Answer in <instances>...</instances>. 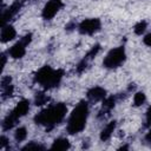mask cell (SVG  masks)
Segmentation results:
<instances>
[{"instance_id":"6da1fadb","label":"cell","mask_w":151,"mask_h":151,"mask_svg":"<svg viewBox=\"0 0 151 151\" xmlns=\"http://www.w3.org/2000/svg\"><path fill=\"white\" fill-rule=\"evenodd\" d=\"M68 109L64 103H55L48 105L42 109L39 113L34 116V123L37 125H41L46 127V130H51L54 126L59 125L67 116Z\"/></svg>"},{"instance_id":"7a4b0ae2","label":"cell","mask_w":151,"mask_h":151,"mask_svg":"<svg viewBox=\"0 0 151 151\" xmlns=\"http://www.w3.org/2000/svg\"><path fill=\"white\" fill-rule=\"evenodd\" d=\"M90 114V107L87 100H80L68 114L66 122V131L68 134L74 136L84 131L87 124Z\"/></svg>"},{"instance_id":"3957f363","label":"cell","mask_w":151,"mask_h":151,"mask_svg":"<svg viewBox=\"0 0 151 151\" xmlns=\"http://www.w3.org/2000/svg\"><path fill=\"white\" fill-rule=\"evenodd\" d=\"M64 71L61 68H53L50 65L40 67L34 74V83L40 85L44 90H52L60 85L64 78Z\"/></svg>"},{"instance_id":"277c9868","label":"cell","mask_w":151,"mask_h":151,"mask_svg":"<svg viewBox=\"0 0 151 151\" xmlns=\"http://www.w3.org/2000/svg\"><path fill=\"white\" fill-rule=\"evenodd\" d=\"M126 59H127V54H126L125 46L120 45V46L113 47L105 54L103 59V67L110 71L117 70L125 64Z\"/></svg>"},{"instance_id":"5b68a950","label":"cell","mask_w":151,"mask_h":151,"mask_svg":"<svg viewBox=\"0 0 151 151\" xmlns=\"http://www.w3.org/2000/svg\"><path fill=\"white\" fill-rule=\"evenodd\" d=\"M33 40V34L31 32L24 34L15 44H13L8 50H7V54L11 59L13 60H19L22 59L27 52V47L28 45L32 42Z\"/></svg>"},{"instance_id":"8992f818","label":"cell","mask_w":151,"mask_h":151,"mask_svg":"<svg viewBox=\"0 0 151 151\" xmlns=\"http://www.w3.org/2000/svg\"><path fill=\"white\" fill-rule=\"evenodd\" d=\"M101 29V20L99 18H86L78 22V33L81 35H94Z\"/></svg>"},{"instance_id":"52a82bcc","label":"cell","mask_w":151,"mask_h":151,"mask_svg":"<svg viewBox=\"0 0 151 151\" xmlns=\"http://www.w3.org/2000/svg\"><path fill=\"white\" fill-rule=\"evenodd\" d=\"M64 7V1L63 0H48L42 9H41V18L45 21H51Z\"/></svg>"},{"instance_id":"ba28073f","label":"cell","mask_w":151,"mask_h":151,"mask_svg":"<svg viewBox=\"0 0 151 151\" xmlns=\"http://www.w3.org/2000/svg\"><path fill=\"white\" fill-rule=\"evenodd\" d=\"M22 5H24V1L22 0H14L7 8H4L2 12H1V21H2V25L11 24V20L20 12Z\"/></svg>"},{"instance_id":"9c48e42d","label":"cell","mask_w":151,"mask_h":151,"mask_svg":"<svg viewBox=\"0 0 151 151\" xmlns=\"http://www.w3.org/2000/svg\"><path fill=\"white\" fill-rule=\"evenodd\" d=\"M107 97V91L101 86H92L86 91V100L88 103H100Z\"/></svg>"},{"instance_id":"30bf717a","label":"cell","mask_w":151,"mask_h":151,"mask_svg":"<svg viewBox=\"0 0 151 151\" xmlns=\"http://www.w3.org/2000/svg\"><path fill=\"white\" fill-rule=\"evenodd\" d=\"M17 29L12 24H6L1 26V32H0V41L1 44H7L13 41L17 38Z\"/></svg>"},{"instance_id":"8fae6325","label":"cell","mask_w":151,"mask_h":151,"mask_svg":"<svg viewBox=\"0 0 151 151\" xmlns=\"http://www.w3.org/2000/svg\"><path fill=\"white\" fill-rule=\"evenodd\" d=\"M31 109V101L28 99H21L18 101V104L12 109V114L15 116L18 119H21L22 117H25Z\"/></svg>"},{"instance_id":"7c38bea8","label":"cell","mask_w":151,"mask_h":151,"mask_svg":"<svg viewBox=\"0 0 151 151\" xmlns=\"http://www.w3.org/2000/svg\"><path fill=\"white\" fill-rule=\"evenodd\" d=\"M116 129H117V120H114V119H113V120H110V122L106 123L105 126L101 129V131H100V133H99V139H100L101 142L109 140V139L112 137V134L114 133Z\"/></svg>"},{"instance_id":"4fadbf2b","label":"cell","mask_w":151,"mask_h":151,"mask_svg":"<svg viewBox=\"0 0 151 151\" xmlns=\"http://www.w3.org/2000/svg\"><path fill=\"white\" fill-rule=\"evenodd\" d=\"M19 120H20V119H18L15 116H13L12 112L7 113V114L2 118V120H1V130H2V132H7V131H9V130L15 129V127L18 126V122H19Z\"/></svg>"},{"instance_id":"5bb4252c","label":"cell","mask_w":151,"mask_h":151,"mask_svg":"<svg viewBox=\"0 0 151 151\" xmlns=\"http://www.w3.org/2000/svg\"><path fill=\"white\" fill-rule=\"evenodd\" d=\"M70 149H71V142L66 137L55 138L50 146V150H54V151H66Z\"/></svg>"},{"instance_id":"9a60e30c","label":"cell","mask_w":151,"mask_h":151,"mask_svg":"<svg viewBox=\"0 0 151 151\" xmlns=\"http://www.w3.org/2000/svg\"><path fill=\"white\" fill-rule=\"evenodd\" d=\"M118 99H119V96H107L101 101V111H100V113H103V114L104 113H110L114 109Z\"/></svg>"},{"instance_id":"2e32d148","label":"cell","mask_w":151,"mask_h":151,"mask_svg":"<svg viewBox=\"0 0 151 151\" xmlns=\"http://www.w3.org/2000/svg\"><path fill=\"white\" fill-rule=\"evenodd\" d=\"M27 136H28V131L26 129V126H17L14 129V132H13V138L17 143H22L27 139Z\"/></svg>"},{"instance_id":"e0dca14e","label":"cell","mask_w":151,"mask_h":151,"mask_svg":"<svg viewBox=\"0 0 151 151\" xmlns=\"http://www.w3.org/2000/svg\"><path fill=\"white\" fill-rule=\"evenodd\" d=\"M146 103V94L143 91H134L132 97V105L134 107H142Z\"/></svg>"},{"instance_id":"ac0fdd59","label":"cell","mask_w":151,"mask_h":151,"mask_svg":"<svg viewBox=\"0 0 151 151\" xmlns=\"http://www.w3.org/2000/svg\"><path fill=\"white\" fill-rule=\"evenodd\" d=\"M133 33L136 34V35H144L145 33H146V29H147V21H145V20H139V21H137L134 25H133Z\"/></svg>"},{"instance_id":"d6986e66","label":"cell","mask_w":151,"mask_h":151,"mask_svg":"<svg viewBox=\"0 0 151 151\" xmlns=\"http://www.w3.org/2000/svg\"><path fill=\"white\" fill-rule=\"evenodd\" d=\"M48 101H50V97H48L45 92H42V91L37 92L35 96H34V99H33V103H34L35 106H42V105H46Z\"/></svg>"},{"instance_id":"ffe728a7","label":"cell","mask_w":151,"mask_h":151,"mask_svg":"<svg viewBox=\"0 0 151 151\" xmlns=\"http://www.w3.org/2000/svg\"><path fill=\"white\" fill-rule=\"evenodd\" d=\"M21 150H39V151H42V150H46V146L42 145L39 142L32 140V142H28L26 145H24L21 147Z\"/></svg>"},{"instance_id":"44dd1931","label":"cell","mask_w":151,"mask_h":151,"mask_svg":"<svg viewBox=\"0 0 151 151\" xmlns=\"http://www.w3.org/2000/svg\"><path fill=\"white\" fill-rule=\"evenodd\" d=\"M14 93V85L11 84V85H7L5 87H1V99L2 100H6L8 98H11Z\"/></svg>"},{"instance_id":"7402d4cb","label":"cell","mask_w":151,"mask_h":151,"mask_svg":"<svg viewBox=\"0 0 151 151\" xmlns=\"http://www.w3.org/2000/svg\"><path fill=\"white\" fill-rule=\"evenodd\" d=\"M77 28H78V22H76L74 20L68 21V22L66 24V26H65V31H66L67 33H71V32H73V31H77Z\"/></svg>"},{"instance_id":"603a6c76","label":"cell","mask_w":151,"mask_h":151,"mask_svg":"<svg viewBox=\"0 0 151 151\" xmlns=\"http://www.w3.org/2000/svg\"><path fill=\"white\" fill-rule=\"evenodd\" d=\"M144 126L146 129L151 127V106L147 107L146 112H145V120H144Z\"/></svg>"},{"instance_id":"cb8c5ba5","label":"cell","mask_w":151,"mask_h":151,"mask_svg":"<svg viewBox=\"0 0 151 151\" xmlns=\"http://www.w3.org/2000/svg\"><path fill=\"white\" fill-rule=\"evenodd\" d=\"M8 145H9V139H8V137L2 133V134L0 136V149L4 150V149H6Z\"/></svg>"},{"instance_id":"d4e9b609","label":"cell","mask_w":151,"mask_h":151,"mask_svg":"<svg viewBox=\"0 0 151 151\" xmlns=\"http://www.w3.org/2000/svg\"><path fill=\"white\" fill-rule=\"evenodd\" d=\"M12 84V77L11 76H2L1 77V81H0V87H5L7 85Z\"/></svg>"},{"instance_id":"484cf974","label":"cell","mask_w":151,"mask_h":151,"mask_svg":"<svg viewBox=\"0 0 151 151\" xmlns=\"http://www.w3.org/2000/svg\"><path fill=\"white\" fill-rule=\"evenodd\" d=\"M143 44L145 45V46H147V47H151V32H149V33H145L144 35H143Z\"/></svg>"},{"instance_id":"4316f807","label":"cell","mask_w":151,"mask_h":151,"mask_svg":"<svg viewBox=\"0 0 151 151\" xmlns=\"http://www.w3.org/2000/svg\"><path fill=\"white\" fill-rule=\"evenodd\" d=\"M9 57H8V54H7V52H2L1 53V70L4 71V68H5V66H6V63H7V59H8Z\"/></svg>"},{"instance_id":"83f0119b","label":"cell","mask_w":151,"mask_h":151,"mask_svg":"<svg viewBox=\"0 0 151 151\" xmlns=\"http://www.w3.org/2000/svg\"><path fill=\"white\" fill-rule=\"evenodd\" d=\"M144 142L147 144V145H151V127L147 129L145 136H144Z\"/></svg>"},{"instance_id":"f1b7e54d","label":"cell","mask_w":151,"mask_h":151,"mask_svg":"<svg viewBox=\"0 0 151 151\" xmlns=\"http://www.w3.org/2000/svg\"><path fill=\"white\" fill-rule=\"evenodd\" d=\"M2 1H5V0H2Z\"/></svg>"}]
</instances>
